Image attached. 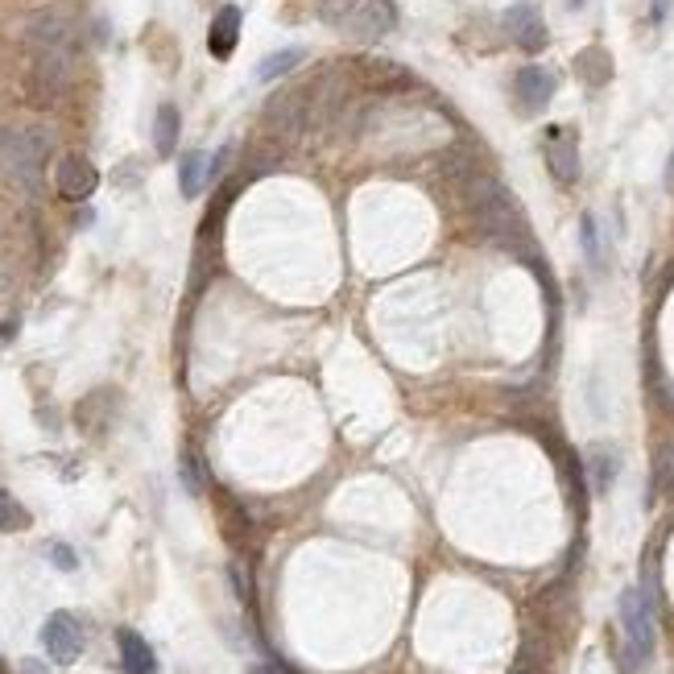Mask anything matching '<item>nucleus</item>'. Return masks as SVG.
Returning <instances> with one entry per match:
<instances>
[{
  "instance_id": "obj_1",
  "label": "nucleus",
  "mask_w": 674,
  "mask_h": 674,
  "mask_svg": "<svg viewBox=\"0 0 674 674\" xmlns=\"http://www.w3.org/2000/svg\"><path fill=\"white\" fill-rule=\"evenodd\" d=\"M464 199H468V207H472V216H476V224L493 236V240H501V244H509V249H517V244L526 240V216H522V207H517V199L501 187L497 178H488V174H468L464 182Z\"/></svg>"
},
{
  "instance_id": "obj_2",
  "label": "nucleus",
  "mask_w": 674,
  "mask_h": 674,
  "mask_svg": "<svg viewBox=\"0 0 674 674\" xmlns=\"http://www.w3.org/2000/svg\"><path fill=\"white\" fill-rule=\"evenodd\" d=\"M25 46L34 54V71L46 87H67L75 71V29L58 13H38L25 25Z\"/></svg>"
},
{
  "instance_id": "obj_3",
  "label": "nucleus",
  "mask_w": 674,
  "mask_h": 674,
  "mask_svg": "<svg viewBox=\"0 0 674 674\" xmlns=\"http://www.w3.org/2000/svg\"><path fill=\"white\" fill-rule=\"evenodd\" d=\"M50 158V133L46 129H0V166L13 182H21L25 191H38L42 187V170Z\"/></svg>"
},
{
  "instance_id": "obj_4",
  "label": "nucleus",
  "mask_w": 674,
  "mask_h": 674,
  "mask_svg": "<svg viewBox=\"0 0 674 674\" xmlns=\"http://www.w3.org/2000/svg\"><path fill=\"white\" fill-rule=\"evenodd\" d=\"M621 633H625V666L637 670L654 654V604L637 588L621 592Z\"/></svg>"
},
{
  "instance_id": "obj_5",
  "label": "nucleus",
  "mask_w": 674,
  "mask_h": 674,
  "mask_svg": "<svg viewBox=\"0 0 674 674\" xmlns=\"http://www.w3.org/2000/svg\"><path fill=\"white\" fill-rule=\"evenodd\" d=\"M42 646L58 666H71L83 654V625L75 621V612H50L42 625Z\"/></svg>"
},
{
  "instance_id": "obj_6",
  "label": "nucleus",
  "mask_w": 674,
  "mask_h": 674,
  "mask_svg": "<svg viewBox=\"0 0 674 674\" xmlns=\"http://www.w3.org/2000/svg\"><path fill=\"white\" fill-rule=\"evenodd\" d=\"M352 42H381L397 25V5L393 0H364V5L344 21Z\"/></svg>"
},
{
  "instance_id": "obj_7",
  "label": "nucleus",
  "mask_w": 674,
  "mask_h": 674,
  "mask_svg": "<svg viewBox=\"0 0 674 674\" xmlns=\"http://www.w3.org/2000/svg\"><path fill=\"white\" fill-rule=\"evenodd\" d=\"M505 34L522 46L526 54H538L546 46V21H542L534 0H517V5L505 13Z\"/></svg>"
},
{
  "instance_id": "obj_8",
  "label": "nucleus",
  "mask_w": 674,
  "mask_h": 674,
  "mask_svg": "<svg viewBox=\"0 0 674 674\" xmlns=\"http://www.w3.org/2000/svg\"><path fill=\"white\" fill-rule=\"evenodd\" d=\"M54 182H58V195L63 199H91L96 195V187H100V170L91 166L87 158H79V153H67L63 162H58V170H54Z\"/></svg>"
},
{
  "instance_id": "obj_9",
  "label": "nucleus",
  "mask_w": 674,
  "mask_h": 674,
  "mask_svg": "<svg viewBox=\"0 0 674 674\" xmlns=\"http://www.w3.org/2000/svg\"><path fill=\"white\" fill-rule=\"evenodd\" d=\"M513 91H517V100H522L526 112H542L550 104V96H555V75H550L546 67H522L513 79Z\"/></svg>"
},
{
  "instance_id": "obj_10",
  "label": "nucleus",
  "mask_w": 674,
  "mask_h": 674,
  "mask_svg": "<svg viewBox=\"0 0 674 674\" xmlns=\"http://www.w3.org/2000/svg\"><path fill=\"white\" fill-rule=\"evenodd\" d=\"M306 100H311V91H286V96H278V100L269 104V125L278 129V133H298L306 120H311Z\"/></svg>"
},
{
  "instance_id": "obj_11",
  "label": "nucleus",
  "mask_w": 674,
  "mask_h": 674,
  "mask_svg": "<svg viewBox=\"0 0 674 674\" xmlns=\"http://www.w3.org/2000/svg\"><path fill=\"white\" fill-rule=\"evenodd\" d=\"M116 646H120V670L125 674H158V658H153L149 641L137 629H120Z\"/></svg>"
},
{
  "instance_id": "obj_12",
  "label": "nucleus",
  "mask_w": 674,
  "mask_h": 674,
  "mask_svg": "<svg viewBox=\"0 0 674 674\" xmlns=\"http://www.w3.org/2000/svg\"><path fill=\"white\" fill-rule=\"evenodd\" d=\"M236 42H240V9L224 5L216 13V21H211V29H207V50L216 54V58H232Z\"/></svg>"
},
{
  "instance_id": "obj_13",
  "label": "nucleus",
  "mask_w": 674,
  "mask_h": 674,
  "mask_svg": "<svg viewBox=\"0 0 674 674\" xmlns=\"http://www.w3.org/2000/svg\"><path fill=\"white\" fill-rule=\"evenodd\" d=\"M546 166H550V174H555L559 182H575L579 178V149H575L571 133H550Z\"/></svg>"
},
{
  "instance_id": "obj_14",
  "label": "nucleus",
  "mask_w": 674,
  "mask_h": 674,
  "mask_svg": "<svg viewBox=\"0 0 674 674\" xmlns=\"http://www.w3.org/2000/svg\"><path fill=\"white\" fill-rule=\"evenodd\" d=\"M207 178H211V158H207V153H199V149H191L187 158L178 162V187H182V195L195 199L207 187Z\"/></svg>"
},
{
  "instance_id": "obj_15",
  "label": "nucleus",
  "mask_w": 674,
  "mask_h": 674,
  "mask_svg": "<svg viewBox=\"0 0 674 674\" xmlns=\"http://www.w3.org/2000/svg\"><path fill=\"white\" fill-rule=\"evenodd\" d=\"M575 71H579V79H584L588 87H604L612 79V58H608V50L588 46L584 54L575 58Z\"/></svg>"
},
{
  "instance_id": "obj_16",
  "label": "nucleus",
  "mask_w": 674,
  "mask_h": 674,
  "mask_svg": "<svg viewBox=\"0 0 674 674\" xmlns=\"http://www.w3.org/2000/svg\"><path fill=\"white\" fill-rule=\"evenodd\" d=\"M174 145H178V108L162 104L158 116H153V149H158V153H174Z\"/></svg>"
},
{
  "instance_id": "obj_17",
  "label": "nucleus",
  "mask_w": 674,
  "mask_h": 674,
  "mask_svg": "<svg viewBox=\"0 0 674 674\" xmlns=\"http://www.w3.org/2000/svg\"><path fill=\"white\" fill-rule=\"evenodd\" d=\"M588 472H592V484L604 488L612 484V476H617V455H612V447H592L588 451Z\"/></svg>"
},
{
  "instance_id": "obj_18",
  "label": "nucleus",
  "mask_w": 674,
  "mask_h": 674,
  "mask_svg": "<svg viewBox=\"0 0 674 674\" xmlns=\"http://www.w3.org/2000/svg\"><path fill=\"white\" fill-rule=\"evenodd\" d=\"M0 530H5V534L29 530V509L13 493H5V488H0Z\"/></svg>"
},
{
  "instance_id": "obj_19",
  "label": "nucleus",
  "mask_w": 674,
  "mask_h": 674,
  "mask_svg": "<svg viewBox=\"0 0 674 674\" xmlns=\"http://www.w3.org/2000/svg\"><path fill=\"white\" fill-rule=\"evenodd\" d=\"M298 63H302V50H278V54H269L265 63L257 67V79H265V83H269V79H282V75L294 71Z\"/></svg>"
},
{
  "instance_id": "obj_20",
  "label": "nucleus",
  "mask_w": 674,
  "mask_h": 674,
  "mask_svg": "<svg viewBox=\"0 0 674 674\" xmlns=\"http://www.w3.org/2000/svg\"><path fill=\"white\" fill-rule=\"evenodd\" d=\"M666 488H674V443L658 447L654 455V493H666Z\"/></svg>"
},
{
  "instance_id": "obj_21",
  "label": "nucleus",
  "mask_w": 674,
  "mask_h": 674,
  "mask_svg": "<svg viewBox=\"0 0 674 674\" xmlns=\"http://www.w3.org/2000/svg\"><path fill=\"white\" fill-rule=\"evenodd\" d=\"M360 5H364V0H319V17L331 21V25H344Z\"/></svg>"
},
{
  "instance_id": "obj_22",
  "label": "nucleus",
  "mask_w": 674,
  "mask_h": 674,
  "mask_svg": "<svg viewBox=\"0 0 674 674\" xmlns=\"http://www.w3.org/2000/svg\"><path fill=\"white\" fill-rule=\"evenodd\" d=\"M46 555H50V563H54L58 571H75V567H79V555H75L67 542H50V546H46Z\"/></svg>"
},
{
  "instance_id": "obj_23",
  "label": "nucleus",
  "mask_w": 674,
  "mask_h": 674,
  "mask_svg": "<svg viewBox=\"0 0 674 674\" xmlns=\"http://www.w3.org/2000/svg\"><path fill=\"white\" fill-rule=\"evenodd\" d=\"M182 484L191 488V493H203V476H199V459L187 451L182 455Z\"/></svg>"
},
{
  "instance_id": "obj_24",
  "label": "nucleus",
  "mask_w": 674,
  "mask_h": 674,
  "mask_svg": "<svg viewBox=\"0 0 674 674\" xmlns=\"http://www.w3.org/2000/svg\"><path fill=\"white\" fill-rule=\"evenodd\" d=\"M584 249H588V261L596 265L600 261V240H596V220L584 216Z\"/></svg>"
},
{
  "instance_id": "obj_25",
  "label": "nucleus",
  "mask_w": 674,
  "mask_h": 674,
  "mask_svg": "<svg viewBox=\"0 0 674 674\" xmlns=\"http://www.w3.org/2000/svg\"><path fill=\"white\" fill-rule=\"evenodd\" d=\"M17 674H50L38 658H21V666H17Z\"/></svg>"
},
{
  "instance_id": "obj_26",
  "label": "nucleus",
  "mask_w": 674,
  "mask_h": 674,
  "mask_svg": "<svg viewBox=\"0 0 674 674\" xmlns=\"http://www.w3.org/2000/svg\"><path fill=\"white\" fill-rule=\"evenodd\" d=\"M249 674H286V670H278V666H269V662H261V666H253Z\"/></svg>"
},
{
  "instance_id": "obj_27",
  "label": "nucleus",
  "mask_w": 674,
  "mask_h": 674,
  "mask_svg": "<svg viewBox=\"0 0 674 674\" xmlns=\"http://www.w3.org/2000/svg\"><path fill=\"white\" fill-rule=\"evenodd\" d=\"M666 5H670V0H654V21H662V17H666Z\"/></svg>"
},
{
  "instance_id": "obj_28",
  "label": "nucleus",
  "mask_w": 674,
  "mask_h": 674,
  "mask_svg": "<svg viewBox=\"0 0 674 674\" xmlns=\"http://www.w3.org/2000/svg\"><path fill=\"white\" fill-rule=\"evenodd\" d=\"M666 182L674 187V153H670V162H666Z\"/></svg>"
},
{
  "instance_id": "obj_29",
  "label": "nucleus",
  "mask_w": 674,
  "mask_h": 674,
  "mask_svg": "<svg viewBox=\"0 0 674 674\" xmlns=\"http://www.w3.org/2000/svg\"><path fill=\"white\" fill-rule=\"evenodd\" d=\"M0 674H13V666H9L5 658H0Z\"/></svg>"
},
{
  "instance_id": "obj_30",
  "label": "nucleus",
  "mask_w": 674,
  "mask_h": 674,
  "mask_svg": "<svg viewBox=\"0 0 674 674\" xmlns=\"http://www.w3.org/2000/svg\"><path fill=\"white\" fill-rule=\"evenodd\" d=\"M517 674H530V670H517Z\"/></svg>"
}]
</instances>
